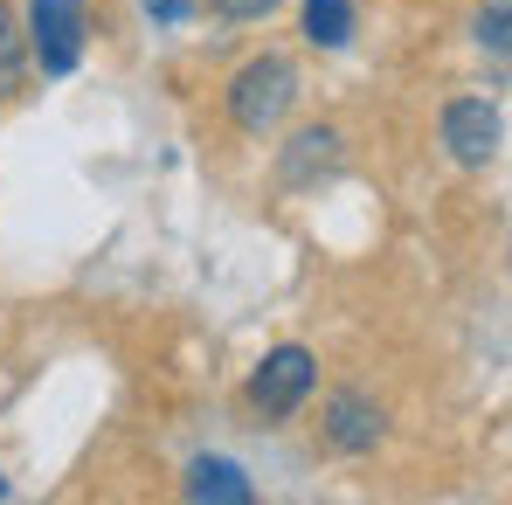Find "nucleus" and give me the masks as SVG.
<instances>
[{
    "label": "nucleus",
    "instance_id": "obj_9",
    "mask_svg": "<svg viewBox=\"0 0 512 505\" xmlns=\"http://www.w3.org/2000/svg\"><path fill=\"white\" fill-rule=\"evenodd\" d=\"M21 90V28H14V7L0 0V97Z\"/></svg>",
    "mask_w": 512,
    "mask_h": 505
},
{
    "label": "nucleus",
    "instance_id": "obj_4",
    "mask_svg": "<svg viewBox=\"0 0 512 505\" xmlns=\"http://www.w3.org/2000/svg\"><path fill=\"white\" fill-rule=\"evenodd\" d=\"M499 139H506V118L492 97H457L443 104V153L457 167H492L499 160Z\"/></svg>",
    "mask_w": 512,
    "mask_h": 505
},
{
    "label": "nucleus",
    "instance_id": "obj_13",
    "mask_svg": "<svg viewBox=\"0 0 512 505\" xmlns=\"http://www.w3.org/2000/svg\"><path fill=\"white\" fill-rule=\"evenodd\" d=\"M0 499H7V478H0Z\"/></svg>",
    "mask_w": 512,
    "mask_h": 505
},
{
    "label": "nucleus",
    "instance_id": "obj_8",
    "mask_svg": "<svg viewBox=\"0 0 512 505\" xmlns=\"http://www.w3.org/2000/svg\"><path fill=\"white\" fill-rule=\"evenodd\" d=\"M305 42L312 49H346L353 42V0H305Z\"/></svg>",
    "mask_w": 512,
    "mask_h": 505
},
{
    "label": "nucleus",
    "instance_id": "obj_10",
    "mask_svg": "<svg viewBox=\"0 0 512 505\" xmlns=\"http://www.w3.org/2000/svg\"><path fill=\"white\" fill-rule=\"evenodd\" d=\"M478 42H485L492 56H506V42H512V0H485V14H478Z\"/></svg>",
    "mask_w": 512,
    "mask_h": 505
},
{
    "label": "nucleus",
    "instance_id": "obj_3",
    "mask_svg": "<svg viewBox=\"0 0 512 505\" xmlns=\"http://www.w3.org/2000/svg\"><path fill=\"white\" fill-rule=\"evenodd\" d=\"M84 42H90L84 0H35L28 7V49H35L42 77H70L84 63Z\"/></svg>",
    "mask_w": 512,
    "mask_h": 505
},
{
    "label": "nucleus",
    "instance_id": "obj_1",
    "mask_svg": "<svg viewBox=\"0 0 512 505\" xmlns=\"http://www.w3.org/2000/svg\"><path fill=\"white\" fill-rule=\"evenodd\" d=\"M291 97H298L291 56H250V63L229 77V125L250 132V139H263V132L291 111Z\"/></svg>",
    "mask_w": 512,
    "mask_h": 505
},
{
    "label": "nucleus",
    "instance_id": "obj_5",
    "mask_svg": "<svg viewBox=\"0 0 512 505\" xmlns=\"http://www.w3.org/2000/svg\"><path fill=\"white\" fill-rule=\"evenodd\" d=\"M319 429H326V443H333L340 457H367V450H374V443L388 436V416H381V402H367V395L340 388V395L326 402Z\"/></svg>",
    "mask_w": 512,
    "mask_h": 505
},
{
    "label": "nucleus",
    "instance_id": "obj_6",
    "mask_svg": "<svg viewBox=\"0 0 512 505\" xmlns=\"http://www.w3.org/2000/svg\"><path fill=\"white\" fill-rule=\"evenodd\" d=\"M187 499H208V505H250L256 485L229 464V457H194L187 464Z\"/></svg>",
    "mask_w": 512,
    "mask_h": 505
},
{
    "label": "nucleus",
    "instance_id": "obj_11",
    "mask_svg": "<svg viewBox=\"0 0 512 505\" xmlns=\"http://www.w3.org/2000/svg\"><path fill=\"white\" fill-rule=\"evenodd\" d=\"M222 21H263V14H277V0H208Z\"/></svg>",
    "mask_w": 512,
    "mask_h": 505
},
{
    "label": "nucleus",
    "instance_id": "obj_2",
    "mask_svg": "<svg viewBox=\"0 0 512 505\" xmlns=\"http://www.w3.org/2000/svg\"><path fill=\"white\" fill-rule=\"evenodd\" d=\"M319 388V360H312V346H277V353H263L256 360V374H250V409L256 416H270V422H284V416H298L305 409V395Z\"/></svg>",
    "mask_w": 512,
    "mask_h": 505
},
{
    "label": "nucleus",
    "instance_id": "obj_7",
    "mask_svg": "<svg viewBox=\"0 0 512 505\" xmlns=\"http://www.w3.org/2000/svg\"><path fill=\"white\" fill-rule=\"evenodd\" d=\"M333 160H340V132H333V125L298 132V139H291V153H284V187H305V180H312V167L326 173Z\"/></svg>",
    "mask_w": 512,
    "mask_h": 505
},
{
    "label": "nucleus",
    "instance_id": "obj_12",
    "mask_svg": "<svg viewBox=\"0 0 512 505\" xmlns=\"http://www.w3.org/2000/svg\"><path fill=\"white\" fill-rule=\"evenodd\" d=\"M139 7H146V14H153L160 28H180V21L194 14V0H139Z\"/></svg>",
    "mask_w": 512,
    "mask_h": 505
}]
</instances>
